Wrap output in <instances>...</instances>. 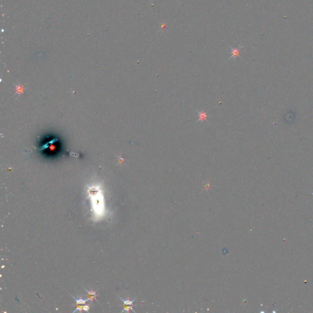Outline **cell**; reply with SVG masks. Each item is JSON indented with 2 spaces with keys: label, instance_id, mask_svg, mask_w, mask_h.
<instances>
[{
  "label": "cell",
  "instance_id": "obj_4",
  "mask_svg": "<svg viewBox=\"0 0 313 313\" xmlns=\"http://www.w3.org/2000/svg\"><path fill=\"white\" fill-rule=\"evenodd\" d=\"M196 111L198 113V119L197 121V122H203L207 121L208 112L205 111L203 109H202L201 111H199L197 109Z\"/></svg>",
  "mask_w": 313,
  "mask_h": 313
},
{
  "label": "cell",
  "instance_id": "obj_2",
  "mask_svg": "<svg viewBox=\"0 0 313 313\" xmlns=\"http://www.w3.org/2000/svg\"><path fill=\"white\" fill-rule=\"evenodd\" d=\"M72 297H73V299L76 302V306H77L76 310L73 313H75L77 311H80V312H82L83 311H86L88 312L89 307V306L86 305V303L88 300H90V299L89 298H88L86 300H83L82 299H75L72 295Z\"/></svg>",
  "mask_w": 313,
  "mask_h": 313
},
{
  "label": "cell",
  "instance_id": "obj_5",
  "mask_svg": "<svg viewBox=\"0 0 313 313\" xmlns=\"http://www.w3.org/2000/svg\"><path fill=\"white\" fill-rule=\"evenodd\" d=\"M242 47H243L240 46V47L239 49H237V48H232L231 47H230L231 53V56L230 57L229 59H231L232 58L236 59L237 57H240V50Z\"/></svg>",
  "mask_w": 313,
  "mask_h": 313
},
{
  "label": "cell",
  "instance_id": "obj_6",
  "mask_svg": "<svg viewBox=\"0 0 313 313\" xmlns=\"http://www.w3.org/2000/svg\"><path fill=\"white\" fill-rule=\"evenodd\" d=\"M86 291H87V292H88V298L90 299V300L93 301V300H94V299L97 300V299H96V298L97 297V295H96V292H94L93 291H88L87 289H86Z\"/></svg>",
  "mask_w": 313,
  "mask_h": 313
},
{
  "label": "cell",
  "instance_id": "obj_3",
  "mask_svg": "<svg viewBox=\"0 0 313 313\" xmlns=\"http://www.w3.org/2000/svg\"><path fill=\"white\" fill-rule=\"evenodd\" d=\"M120 299L124 302V309L122 311V313L124 312L125 311H127V312H129V311L131 310H132L133 312H135V311L133 310V307L134 306H135V305H133V302L135 301V300H125L124 299H122L121 297H120Z\"/></svg>",
  "mask_w": 313,
  "mask_h": 313
},
{
  "label": "cell",
  "instance_id": "obj_1",
  "mask_svg": "<svg viewBox=\"0 0 313 313\" xmlns=\"http://www.w3.org/2000/svg\"><path fill=\"white\" fill-rule=\"evenodd\" d=\"M41 145L39 149L44 155L53 156L57 155L60 153L61 144L59 140L56 137L52 136L43 139Z\"/></svg>",
  "mask_w": 313,
  "mask_h": 313
}]
</instances>
